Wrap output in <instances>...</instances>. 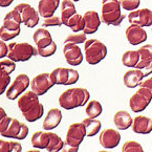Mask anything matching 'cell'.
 Listing matches in <instances>:
<instances>
[{
    "label": "cell",
    "instance_id": "24",
    "mask_svg": "<svg viewBox=\"0 0 152 152\" xmlns=\"http://www.w3.org/2000/svg\"><path fill=\"white\" fill-rule=\"evenodd\" d=\"M21 23H22V20H21L20 13L16 9H14L4 16L2 25L11 31H17V29H21Z\"/></svg>",
    "mask_w": 152,
    "mask_h": 152
},
{
    "label": "cell",
    "instance_id": "33",
    "mask_svg": "<svg viewBox=\"0 0 152 152\" xmlns=\"http://www.w3.org/2000/svg\"><path fill=\"white\" fill-rule=\"evenodd\" d=\"M140 60V55L137 50H127L122 56V63L124 66L135 67Z\"/></svg>",
    "mask_w": 152,
    "mask_h": 152
},
{
    "label": "cell",
    "instance_id": "16",
    "mask_svg": "<svg viewBox=\"0 0 152 152\" xmlns=\"http://www.w3.org/2000/svg\"><path fill=\"white\" fill-rule=\"evenodd\" d=\"M99 142L105 149H113L121 142V133L112 128H106L100 133Z\"/></svg>",
    "mask_w": 152,
    "mask_h": 152
},
{
    "label": "cell",
    "instance_id": "44",
    "mask_svg": "<svg viewBox=\"0 0 152 152\" xmlns=\"http://www.w3.org/2000/svg\"><path fill=\"white\" fill-rule=\"evenodd\" d=\"M61 151H63V152H77V151H79V148H75V147H72V146H68V145H66V144H64V146H63V148H62Z\"/></svg>",
    "mask_w": 152,
    "mask_h": 152
},
{
    "label": "cell",
    "instance_id": "29",
    "mask_svg": "<svg viewBox=\"0 0 152 152\" xmlns=\"http://www.w3.org/2000/svg\"><path fill=\"white\" fill-rule=\"evenodd\" d=\"M82 123L84 124L86 128V137H94L96 134H98L101 130V121L94 118H87V119H84L82 121Z\"/></svg>",
    "mask_w": 152,
    "mask_h": 152
},
{
    "label": "cell",
    "instance_id": "13",
    "mask_svg": "<svg viewBox=\"0 0 152 152\" xmlns=\"http://www.w3.org/2000/svg\"><path fill=\"white\" fill-rule=\"evenodd\" d=\"M55 85L54 81L50 78V74H39L34 77L31 81V88L37 96H43Z\"/></svg>",
    "mask_w": 152,
    "mask_h": 152
},
{
    "label": "cell",
    "instance_id": "19",
    "mask_svg": "<svg viewBox=\"0 0 152 152\" xmlns=\"http://www.w3.org/2000/svg\"><path fill=\"white\" fill-rule=\"evenodd\" d=\"M84 29L83 33L86 35H92L99 29L101 24V17L99 16L98 12L87 11L84 15Z\"/></svg>",
    "mask_w": 152,
    "mask_h": 152
},
{
    "label": "cell",
    "instance_id": "1",
    "mask_svg": "<svg viewBox=\"0 0 152 152\" xmlns=\"http://www.w3.org/2000/svg\"><path fill=\"white\" fill-rule=\"evenodd\" d=\"M18 108L24 119L29 123L40 120L44 114V106L40 103L39 96L35 92L24 91L18 100Z\"/></svg>",
    "mask_w": 152,
    "mask_h": 152
},
{
    "label": "cell",
    "instance_id": "8",
    "mask_svg": "<svg viewBox=\"0 0 152 152\" xmlns=\"http://www.w3.org/2000/svg\"><path fill=\"white\" fill-rule=\"evenodd\" d=\"M86 137V128L84 124L81 123H72L69 125L66 132V141L65 144L72 146L75 148H79L81 143L83 142L84 137Z\"/></svg>",
    "mask_w": 152,
    "mask_h": 152
},
{
    "label": "cell",
    "instance_id": "38",
    "mask_svg": "<svg viewBox=\"0 0 152 152\" xmlns=\"http://www.w3.org/2000/svg\"><path fill=\"white\" fill-rule=\"evenodd\" d=\"M38 49V55L43 58H47V57H50L53 55H55V53L57 52V44L55 41H53L48 46H45L43 48H37Z\"/></svg>",
    "mask_w": 152,
    "mask_h": 152
},
{
    "label": "cell",
    "instance_id": "17",
    "mask_svg": "<svg viewBox=\"0 0 152 152\" xmlns=\"http://www.w3.org/2000/svg\"><path fill=\"white\" fill-rule=\"evenodd\" d=\"M63 55L65 57L67 64L70 66H78L83 62V54L78 44L74 43H65L63 47Z\"/></svg>",
    "mask_w": 152,
    "mask_h": 152
},
{
    "label": "cell",
    "instance_id": "12",
    "mask_svg": "<svg viewBox=\"0 0 152 152\" xmlns=\"http://www.w3.org/2000/svg\"><path fill=\"white\" fill-rule=\"evenodd\" d=\"M28 134V127L22 122H19L17 119L12 118L11 122H10L9 126L1 133V135L4 137H9V139H16L19 141H22Z\"/></svg>",
    "mask_w": 152,
    "mask_h": 152
},
{
    "label": "cell",
    "instance_id": "18",
    "mask_svg": "<svg viewBox=\"0 0 152 152\" xmlns=\"http://www.w3.org/2000/svg\"><path fill=\"white\" fill-rule=\"evenodd\" d=\"M125 36L131 45H139L147 40V33L142 26L130 24L126 28Z\"/></svg>",
    "mask_w": 152,
    "mask_h": 152
},
{
    "label": "cell",
    "instance_id": "40",
    "mask_svg": "<svg viewBox=\"0 0 152 152\" xmlns=\"http://www.w3.org/2000/svg\"><path fill=\"white\" fill-rule=\"evenodd\" d=\"M11 119L12 118L7 116L5 110L2 107H0V134L2 133L3 131H5L10 122H11Z\"/></svg>",
    "mask_w": 152,
    "mask_h": 152
},
{
    "label": "cell",
    "instance_id": "9",
    "mask_svg": "<svg viewBox=\"0 0 152 152\" xmlns=\"http://www.w3.org/2000/svg\"><path fill=\"white\" fill-rule=\"evenodd\" d=\"M15 9L20 13L21 20H22V23L25 26L33 28L39 23V20H40L39 12H37L36 9H34L31 4L19 3V4L16 5Z\"/></svg>",
    "mask_w": 152,
    "mask_h": 152
},
{
    "label": "cell",
    "instance_id": "14",
    "mask_svg": "<svg viewBox=\"0 0 152 152\" xmlns=\"http://www.w3.org/2000/svg\"><path fill=\"white\" fill-rule=\"evenodd\" d=\"M16 69V64L11 59L0 61V96L7 91L11 83L10 75Z\"/></svg>",
    "mask_w": 152,
    "mask_h": 152
},
{
    "label": "cell",
    "instance_id": "47",
    "mask_svg": "<svg viewBox=\"0 0 152 152\" xmlns=\"http://www.w3.org/2000/svg\"><path fill=\"white\" fill-rule=\"evenodd\" d=\"M151 31H152V27H151Z\"/></svg>",
    "mask_w": 152,
    "mask_h": 152
},
{
    "label": "cell",
    "instance_id": "37",
    "mask_svg": "<svg viewBox=\"0 0 152 152\" xmlns=\"http://www.w3.org/2000/svg\"><path fill=\"white\" fill-rule=\"evenodd\" d=\"M123 152H143L144 149L140 143L135 141H127L122 146Z\"/></svg>",
    "mask_w": 152,
    "mask_h": 152
},
{
    "label": "cell",
    "instance_id": "26",
    "mask_svg": "<svg viewBox=\"0 0 152 152\" xmlns=\"http://www.w3.org/2000/svg\"><path fill=\"white\" fill-rule=\"evenodd\" d=\"M33 39L34 42L36 43L37 48H43L45 46H48L53 42L52 35L45 27L36 29V31L33 35Z\"/></svg>",
    "mask_w": 152,
    "mask_h": 152
},
{
    "label": "cell",
    "instance_id": "46",
    "mask_svg": "<svg viewBox=\"0 0 152 152\" xmlns=\"http://www.w3.org/2000/svg\"><path fill=\"white\" fill-rule=\"evenodd\" d=\"M72 1H75V2H78V1H80V0H72Z\"/></svg>",
    "mask_w": 152,
    "mask_h": 152
},
{
    "label": "cell",
    "instance_id": "32",
    "mask_svg": "<svg viewBox=\"0 0 152 152\" xmlns=\"http://www.w3.org/2000/svg\"><path fill=\"white\" fill-rule=\"evenodd\" d=\"M66 26L70 27L74 33H79V31L84 29V18L82 15H79L78 13L72 15L66 22Z\"/></svg>",
    "mask_w": 152,
    "mask_h": 152
},
{
    "label": "cell",
    "instance_id": "39",
    "mask_svg": "<svg viewBox=\"0 0 152 152\" xmlns=\"http://www.w3.org/2000/svg\"><path fill=\"white\" fill-rule=\"evenodd\" d=\"M121 7L126 11H134L141 4V0H120Z\"/></svg>",
    "mask_w": 152,
    "mask_h": 152
},
{
    "label": "cell",
    "instance_id": "35",
    "mask_svg": "<svg viewBox=\"0 0 152 152\" xmlns=\"http://www.w3.org/2000/svg\"><path fill=\"white\" fill-rule=\"evenodd\" d=\"M21 29H17V31H11V29L7 28L3 25L0 27V39L3 41H10L13 40L14 38L19 36Z\"/></svg>",
    "mask_w": 152,
    "mask_h": 152
},
{
    "label": "cell",
    "instance_id": "11",
    "mask_svg": "<svg viewBox=\"0 0 152 152\" xmlns=\"http://www.w3.org/2000/svg\"><path fill=\"white\" fill-rule=\"evenodd\" d=\"M140 60L134 68L141 69L144 77H148L152 74V45L146 44L139 48Z\"/></svg>",
    "mask_w": 152,
    "mask_h": 152
},
{
    "label": "cell",
    "instance_id": "5",
    "mask_svg": "<svg viewBox=\"0 0 152 152\" xmlns=\"http://www.w3.org/2000/svg\"><path fill=\"white\" fill-rule=\"evenodd\" d=\"M86 62L90 65H96L103 61L107 56V47L98 39H87L84 42Z\"/></svg>",
    "mask_w": 152,
    "mask_h": 152
},
{
    "label": "cell",
    "instance_id": "10",
    "mask_svg": "<svg viewBox=\"0 0 152 152\" xmlns=\"http://www.w3.org/2000/svg\"><path fill=\"white\" fill-rule=\"evenodd\" d=\"M29 85H31V80L27 77V75L25 74L18 75V76L16 77L15 80H14V82L9 86L7 91H5L7 98L11 101L16 100L20 94H22L27 89V87Z\"/></svg>",
    "mask_w": 152,
    "mask_h": 152
},
{
    "label": "cell",
    "instance_id": "6",
    "mask_svg": "<svg viewBox=\"0 0 152 152\" xmlns=\"http://www.w3.org/2000/svg\"><path fill=\"white\" fill-rule=\"evenodd\" d=\"M50 78L54 81L55 85H72L78 82L80 76L76 69L58 67L50 72Z\"/></svg>",
    "mask_w": 152,
    "mask_h": 152
},
{
    "label": "cell",
    "instance_id": "42",
    "mask_svg": "<svg viewBox=\"0 0 152 152\" xmlns=\"http://www.w3.org/2000/svg\"><path fill=\"white\" fill-rule=\"evenodd\" d=\"M7 53H9V47H7V44L3 40L0 39V59L7 57Z\"/></svg>",
    "mask_w": 152,
    "mask_h": 152
},
{
    "label": "cell",
    "instance_id": "41",
    "mask_svg": "<svg viewBox=\"0 0 152 152\" xmlns=\"http://www.w3.org/2000/svg\"><path fill=\"white\" fill-rule=\"evenodd\" d=\"M63 23L61 20L60 17H57V16H50V17H47L44 18L42 23L43 27H49V26H61Z\"/></svg>",
    "mask_w": 152,
    "mask_h": 152
},
{
    "label": "cell",
    "instance_id": "15",
    "mask_svg": "<svg viewBox=\"0 0 152 152\" xmlns=\"http://www.w3.org/2000/svg\"><path fill=\"white\" fill-rule=\"evenodd\" d=\"M130 24H135L142 27H148L152 25V11L149 9H137L131 11L128 15Z\"/></svg>",
    "mask_w": 152,
    "mask_h": 152
},
{
    "label": "cell",
    "instance_id": "43",
    "mask_svg": "<svg viewBox=\"0 0 152 152\" xmlns=\"http://www.w3.org/2000/svg\"><path fill=\"white\" fill-rule=\"evenodd\" d=\"M139 86L148 88V89L152 92V77H150L149 79H147V80H145V81H142V82L140 83Z\"/></svg>",
    "mask_w": 152,
    "mask_h": 152
},
{
    "label": "cell",
    "instance_id": "25",
    "mask_svg": "<svg viewBox=\"0 0 152 152\" xmlns=\"http://www.w3.org/2000/svg\"><path fill=\"white\" fill-rule=\"evenodd\" d=\"M133 119L126 110H119L113 115V123L119 130H126L131 127Z\"/></svg>",
    "mask_w": 152,
    "mask_h": 152
},
{
    "label": "cell",
    "instance_id": "27",
    "mask_svg": "<svg viewBox=\"0 0 152 152\" xmlns=\"http://www.w3.org/2000/svg\"><path fill=\"white\" fill-rule=\"evenodd\" d=\"M31 146L36 149H46L49 143V132L48 131H36L31 135Z\"/></svg>",
    "mask_w": 152,
    "mask_h": 152
},
{
    "label": "cell",
    "instance_id": "7",
    "mask_svg": "<svg viewBox=\"0 0 152 152\" xmlns=\"http://www.w3.org/2000/svg\"><path fill=\"white\" fill-rule=\"evenodd\" d=\"M152 100V92L148 88L140 86L139 90L132 94L129 100V106L131 110L135 113L142 112L148 107Z\"/></svg>",
    "mask_w": 152,
    "mask_h": 152
},
{
    "label": "cell",
    "instance_id": "30",
    "mask_svg": "<svg viewBox=\"0 0 152 152\" xmlns=\"http://www.w3.org/2000/svg\"><path fill=\"white\" fill-rule=\"evenodd\" d=\"M85 112H86V114H87L88 118H94V119H96V118L100 116L101 113L103 112L102 104L96 100L89 101L88 104L86 105Z\"/></svg>",
    "mask_w": 152,
    "mask_h": 152
},
{
    "label": "cell",
    "instance_id": "3",
    "mask_svg": "<svg viewBox=\"0 0 152 152\" xmlns=\"http://www.w3.org/2000/svg\"><path fill=\"white\" fill-rule=\"evenodd\" d=\"M125 19V15L121 13L120 0H102V15L101 21L106 25L119 26Z\"/></svg>",
    "mask_w": 152,
    "mask_h": 152
},
{
    "label": "cell",
    "instance_id": "4",
    "mask_svg": "<svg viewBox=\"0 0 152 152\" xmlns=\"http://www.w3.org/2000/svg\"><path fill=\"white\" fill-rule=\"evenodd\" d=\"M7 47V58L14 62H25L38 55L37 47L27 42H11Z\"/></svg>",
    "mask_w": 152,
    "mask_h": 152
},
{
    "label": "cell",
    "instance_id": "36",
    "mask_svg": "<svg viewBox=\"0 0 152 152\" xmlns=\"http://www.w3.org/2000/svg\"><path fill=\"white\" fill-rule=\"evenodd\" d=\"M87 40L86 39V34L84 33H75L70 34L66 37L64 43H74V44H81Z\"/></svg>",
    "mask_w": 152,
    "mask_h": 152
},
{
    "label": "cell",
    "instance_id": "23",
    "mask_svg": "<svg viewBox=\"0 0 152 152\" xmlns=\"http://www.w3.org/2000/svg\"><path fill=\"white\" fill-rule=\"evenodd\" d=\"M60 5V0H39L38 12L43 18L54 16L55 12Z\"/></svg>",
    "mask_w": 152,
    "mask_h": 152
},
{
    "label": "cell",
    "instance_id": "22",
    "mask_svg": "<svg viewBox=\"0 0 152 152\" xmlns=\"http://www.w3.org/2000/svg\"><path fill=\"white\" fill-rule=\"evenodd\" d=\"M144 74L141 69H130L125 72L123 77L124 85L128 88H135L140 85V83L144 80Z\"/></svg>",
    "mask_w": 152,
    "mask_h": 152
},
{
    "label": "cell",
    "instance_id": "28",
    "mask_svg": "<svg viewBox=\"0 0 152 152\" xmlns=\"http://www.w3.org/2000/svg\"><path fill=\"white\" fill-rule=\"evenodd\" d=\"M77 14V10L72 0H63L61 2V20L63 24H66L67 20L72 15Z\"/></svg>",
    "mask_w": 152,
    "mask_h": 152
},
{
    "label": "cell",
    "instance_id": "21",
    "mask_svg": "<svg viewBox=\"0 0 152 152\" xmlns=\"http://www.w3.org/2000/svg\"><path fill=\"white\" fill-rule=\"evenodd\" d=\"M61 120H62V112H61V110L59 108L49 109L42 123L43 129L46 130V131L55 129L61 123Z\"/></svg>",
    "mask_w": 152,
    "mask_h": 152
},
{
    "label": "cell",
    "instance_id": "34",
    "mask_svg": "<svg viewBox=\"0 0 152 152\" xmlns=\"http://www.w3.org/2000/svg\"><path fill=\"white\" fill-rule=\"evenodd\" d=\"M22 146L18 142H7L0 140V152H21Z\"/></svg>",
    "mask_w": 152,
    "mask_h": 152
},
{
    "label": "cell",
    "instance_id": "20",
    "mask_svg": "<svg viewBox=\"0 0 152 152\" xmlns=\"http://www.w3.org/2000/svg\"><path fill=\"white\" fill-rule=\"evenodd\" d=\"M132 131L139 134H149L152 132V119L145 115H137L132 122Z\"/></svg>",
    "mask_w": 152,
    "mask_h": 152
},
{
    "label": "cell",
    "instance_id": "31",
    "mask_svg": "<svg viewBox=\"0 0 152 152\" xmlns=\"http://www.w3.org/2000/svg\"><path fill=\"white\" fill-rule=\"evenodd\" d=\"M63 146H64V142L62 141V139L58 134L54 133V132H49V143L45 150L48 152L61 151Z\"/></svg>",
    "mask_w": 152,
    "mask_h": 152
},
{
    "label": "cell",
    "instance_id": "45",
    "mask_svg": "<svg viewBox=\"0 0 152 152\" xmlns=\"http://www.w3.org/2000/svg\"><path fill=\"white\" fill-rule=\"evenodd\" d=\"M14 0H0V7H7L13 3Z\"/></svg>",
    "mask_w": 152,
    "mask_h": 152
},
{
    "label": "cell",
    "instance_id": "2",
    "mask_svg": "<svg viewBox=\"0 0 152 152\" xmlns=\"http://www.w3.org/2000/svg\"><path fill=\"white\" fill-rule=\"evenodd\" d=\"M90 99V94L86 88L75 87L63 91L59 96V105L66 110L75 109L86 105Z\"/></svg>",
    "mask_w": 152,
    "mask_h": 152
}]
</instances>
